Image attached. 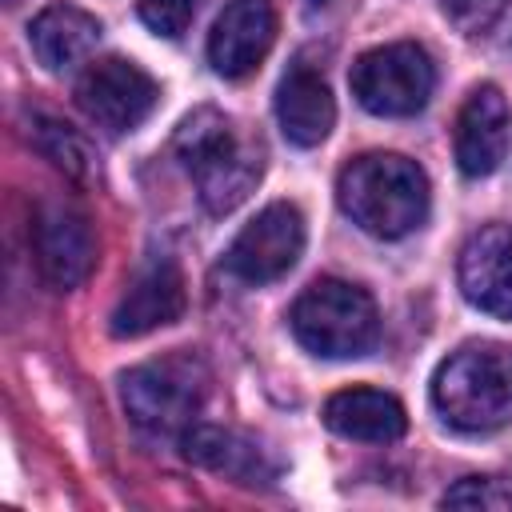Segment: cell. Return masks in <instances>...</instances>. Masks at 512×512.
<instances>
[{
  "mask_svg": "<svg viewBox=\"0 0 512 512\" xmlns=\"http://www.w3.org/2000/svg\"><path fill=\"white\" fill-rule=\"evenodd\" d=\"M28 40L36 60L48 72H68L76 64H84L96 44H100V20L76 4H48L32 24H28Z\"/></svg>",
  "mask_w": 512,
  "mask_h": 512,
  "instance_id": "17",
  "label": "cell"
},
{
  "mask_svg": "<svg viewBox=\"0 0 512 512\" xmlns=\"http://www.w3.org/2000/svg\"><path fill=\"white\" fill-rule=\"evenodd\" d=\"M444 508H480V512H512V480L508 476H464L444 496Z\"/></svg>",
  "mask_w": 512,
  "mask_h": 512,
  "instance_id": "19",
  "label": "cell"
},
{
  "mask_svg": "<svg viewBox=\"0 0 512 512\" xmlns=\"http://www.w3.org/2000/svg\"><path fill=\"white\" fill-rule=\"evenodd\" d=\"M180 312H184V276L168 256H156L128 280L120 304L112 308V336L120 340L144 336L152 328L172 324Z\"/></svg>",
  "mask_w": 512,
  "mask_h": 512,
  "instance_id": "12",
  "label": "cell"
},
{
  "mask_svg": "<svg viewBox=\"0 0 512 512\" xmlns=\"http://www.w3.org/2000/svg\"><path fill=\"white\" fill-rule=\"evenodd\" d=\"M184 456L208 472H220L236 484H272L276 480V460L248 436L220 428V424H192L184 436Z\"/></svg>",
  "mask_w": 512,
  "mask_h": 512,
  "instance_id": "14",
  "label": "cell"
},
{
  "mask_svg": "<svg viewBox=\"0 0 512 512\" xmlns=\"http://www.w3.org/2000/svg\"><path fill=\"white\" fill-rule=\"evenodd\" d=\"M300 252H304V216L296 204L276 200L236 232V240L224 252V264L232 276L248 284H268L284 276L300 260Z\"/></svg>",
  "mask_w": 512,
  "mask_h": 512,
  "instance_id": "7",
  "label": "cell"
},
{
  "mask_svg": "<svg viewBox=\"0 0 512 512\" xmlns=\"http://www.w3.org/2000/svg\"><path fill=\"white\" fill-rule=\"evenodd\" d=\"M436 412L460 432H496L512 424V348L464 344L432 376Z\"/></svg>",
  "mask_w": 512,
  "mask_h": 512,
  "instance_id": "3",
  "label": "cell"
},
{
  "mask_svg": "<svg viewBox=\"0 0 512 512\" xmlns=\"http://www.w3.org/2000/svg\"><path fill=\"white\" fill-rule=\"evenodd\" d=\"M28 140H32V148H36L48 164H56L60 172H68V176H76V180H88V176H92V152H88V144H84L64 120L44 116V112H32V116H28Z\"/></svg>",
  "mask_w": 512,
  "mask_h": 512,
  "instance_id": "18",
  "label": "cell"
},
{
  "mask_svg": "<svg viewBox=\"0 0 512 512\" xmlns=\"http://www.w3.org/2000/svg\"><path fill=\"white\" fill-rule=\"evenodd\" d=\"M508 148V100L496 84L468 92L456 116V164L464 176H488L500 168Z\"/></svg>",
  "mask_w": 512,
  "mask_h": 512,
  "instance_id": "13",
  "label": "cell"
},
{
  "mask_svg": "<svg viewBox=\"0 0 512 512\" xmlns=\"http://www.w3.org/2000/svg\"><path fill=\"white\" fill-rule=\"evenodd\" d=\"M32 240H36V264H40V276L68 292L76 288L92 264H96V236H92V224L88 216L68 204V200H44L36 208V224H32Z\"/></svg>",
  "mask_w": 512,
  "mask_h": 512,
  "instance_id": "9",
  "label": "cell"
},
{
  "mask_svg": "<svg viewBox=\"0 0 512 512\" xmlns=\"http://www.w3.org/2000/svg\"><path fill=\"white\" fill-rule=\"evenodd\" d=\"M460 292L472 308L512 320V224H488L460 252Z\"/></svg>",
  "mask_w": 512,
  "mask_h": 512,
  "instance_id": "11",
  "label": "cell"
},
{
  "mask_svg": "<svg viewBox=\"0 0 512 512\" xmlns=\"http://www.w3.org/2000/svg\"><path fill=\"white\" fill-rule=\"evenodd\" d=\"M276 24L272 0H232L208 32V64L228 80L256 72L276 40Z\"/></svg>",
  "mask_w": 512,
  "mask_h": 512,
  "instance_id": "10",
  "label": "cell"
},
{
  "mask_svg": "<svg viewBox=\"0 0 512 512\" xmlns=\"http://www.w3.org/2000/svg\"><path fill=\"white\" fill-rule=\"evenodd\" d=\"M176 156L188 168V176L196 180L200 204L216 216L232 212L236 204L248 200V192L256 188L260 172H264V152L252 136H244L236 128V120H228L216 108H196L180 120L176 128Z\"/></svg>",
  "mask_w": 512,
  "mask_h": 512,
  "instance_id": "1",
  "label": "cell"
},
{
  "mask_svg": "<svg viewBox=\"0 0 512 512\" xmlns=\"http://www.w3.org/2000/svg\"><path fill=\"white\" fill-rule=\"evenodd\" d=\"M288 324H292L296 340L324 360L364 356L380 332V316H376L372 296L364 288H356L348 280H332V276L312 280L296 296Z\"/></svg>",
  "mask_w": 512,
  "mask_h": 512,
  "instance_id": "4",
  "label": "cell"
},
{
  "mask_svg": "<svg viewBox=\"0 0 512 512\" xmlns=\"http://www.w3.org/2000/svg\"><path fill=\"white\" fill-rule=\"evenodd\" d=\"M444 20L464 36H484L508 8V0H436Z\"/></svg>",
  "mask_w": 512,
  "mask_h": 512,
  "instance_id": "20",
  "label": "cell"
},
{
  "mask_svg": "<svg viewBox=\"0 0 512 512\" xmlns=\"http://www.w3.org/2000/svg\"><path fill=\"white\" fill-rule=\"evenodd\" d=\"M196 4H200V0H136L140 20H144L156 36H168V40L180 36V32L192 24Z\"/></svg>",
  "mask_w": 512,
  "mask_h": 512,
  "instance_id": "21",
  "label": "cell"
},
{
  "mask_svg": "<svg viewBox=\"0 0 512 512\" xmlns=\"http://www.w3.org/2000/svg\"><path fill=\"white\" fill-rule=\"evenodd\" d=\"M348 80H352V96L372 116H416L436 88V68L420 44L400 40L364 52L352 64Z\"/></svg>",
  "mask_w": 512,
  "mask_h": 512,
  "instance_id": "6",
  "label": "cell"
},
{
  "mask_svg": "<svg viewBox=\"0 0 512 512\" xmlns=\"http://www.w3.org/2000/svg\"><path fill=\"white\" fill-rule=\"evenodd\" d=\"M208 392V372L196 356H164L120 376V400L132 424L156 436H184Z\"/></svg>",
  "mask_w": 512,
  "mask_h": 512,
  "instance_id": "5",
  "label": "cell"
},
{
  "mask_svg": "<svg viewBox=\"0 0 512 512\" xmlns=\"http://www.w3.org/2000/svg\"><path fill=\"white\" fill-rule=\"evenodd\" d=\"M276 120H280V132L296 148H316L336 124V100L324 76L312 72L308 64L288 68L276 88Z\"/></svg>",
  "mask_w": 512,
  "mask_h": 512,
  "instance_id": "15",
  "label": "cell"
},
{
  "mask_svg": "<svg viewBox=\"0 0 512 512\" xmlns=\"http://www.w3.org/2000/svg\"><path fill=\"white\" fill-rule=\"evenodd\" d=\"M336 200L376 240H400L428 216V176L416 160L396 152H364L344 164Z\"/></svg>",
  "mask_w": 512,
  "mask_h": 512,
  "instance_id": "2",
  "label": "cell"
},
{
  "mask_svg": "<svg viewBox=\"0 0 512 512\" xmlns=\"http://www.w3.org/2000/svg\"><path fill=\"white\" fill-rule=\"evenodd\" d=\"M156 100H160L156 80L140 64L120 60V56L96 60L76 84V104L84 108L92 124L108 132H132L136 124L148 120Z\"/></svg>",
  "mask_w": 512,
  "mask_h": 512,
  "instance_id": "8",
  "label": "cell"
},
{
  "mask_svg": "<svg viewBox=\"0 0 512 512\" xmlns=\"http://www.w3.org/2000/svg\"><path fill=\"white\" fill-rule=\"evenodd\" d=\"M324 424L344 436V440H364V444H388L400 440L408 428V412L396 396L380 388H344L328 396L324 404Z\"/></svg>",
  "mask_w": 512,
  "mask_h": 512,
  "instance_id": "16",
  "label": "cell"
},
{
  "mask_svg": "<svg viewBox=\"0 0 512 512\" xmlns=\"http://www.w3.org/2000/svg\"><path fill=\"white\" fill-rule=\"evenodd\" d=\"M8 4H16V0H8Z\"/></svg>",
  "mask_w": 512,
  "mask_h": 512,
  "instance_id": "22",
  "label": "cell"
}]
</instances>
